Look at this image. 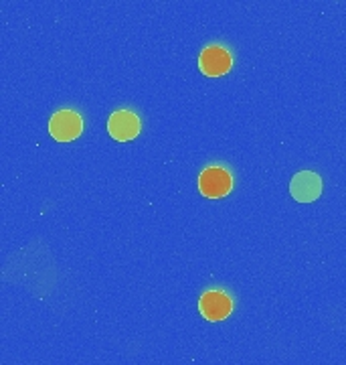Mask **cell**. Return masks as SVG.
Here are the masks:
<instances>
[{"mask_svg":"<svg viewBox=\"0 0 346 365\" xmlns=\"http://www.w3.org/2000/svg\"><path fill=\"white\" fill-rule=\"evenodd\" d=\"M140 118H138V114L130 112V110H117L108 120L110 136L115 138V140H120V143H126V140L136 138L140 134Z\"/></svg>","mask_w":346,"mask_h":365,"instance_id":"cell-5","label":"cell"},{"mask_svg":"<svg viewBox=\"0 0 346 365\" xmlns=\"http://www.w3.org/2000/svg\"><path fill=\"white\" fill-rule=\"evenodd\" d=\"M83 118L75 110H59L49 120V134L59 143H69L81 136Z\"/></svg>","mask_w":346,"mask_h":365,"instance_id":"cell-2","label":"cell"},{"mask_svg":"<svg viewBox=\"0 0 346 365\" xmlns=\"http://www.w3.org/2000/svg\"><path fill=\"white\" fill-rule=\"evenodd\" d=\"M290 193L298 203H314L322 195V179L314 170H302L290 182Z\"/></svg>","mask_w":346,"mask_h":365,"instance_id":"cell-6","label":"cell"},{"mask_svg":"<svg viewBox=\"0 0 346 365\" xmlns=\"http://www.w3.org/2000/svg\"><path fill=\"white\" fill-rule=\"evenodd\" d=\"M231 189H233V177L229 170L221 165L206 167L199 177V191H201V195L209 197V199L229 195Z\"/></svg>","mask_w":346,"mask_h":365,"instance_id":"cell-1","label":"cell"},{"mask_svg":"<svg viewBox=\"0 0 346 365\" xmlns=\"http://www.w3.org/2000/svg\"><path fill=\"white\" fill-rule=\"evenodd\" d=\"M199 311L206 321H223L233 313V299L225 290H206L201 294Z\"/></svg>","mask_w":346,"mask_h":365,"instance_id":"cell-4","label":"cell"},{"mask_svg":"<svg viewBox=\"0 0 346 365\" xmlns=\"http://www.w3.org/2000/svg\"><path fill=\"white\" fill-rule=\"evenodd\" d=\"M233 66V55L227 47L223 45H209L199 55V67L201 73H205L209 78H219L225 76Z\"/></svg>","mask_w":346,"mask_h":365,"instance_id":"cell-3","label":"cell"}]
</instances>
